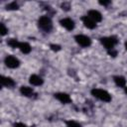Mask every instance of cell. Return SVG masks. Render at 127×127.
I'll use <instances>...</instances> for the list:
<instances>
[{
    "label": "cell",
    "mask_w": 127,
    "mask_h": 127,
    "mask_svg": "<svg viewBox=\"0 0 127 127\" xmlns=\"http://www.w3.org/2000/svg\"><path fill=\"white\" fill-rule=\"evenodd\" d=\"M65 125H66V127H82L81 124H79L78 122H76L74 120H66Z\"/></svg>",
    "instance_id": "cell-16"
},
{
    "label": "cell",
    "mask_w": 127,
    "mask_h": 127,
    "mask_svg": "<svg viewBox=\"0 0 127 127\" xmlns=\"http://www.w3.org/2000/svg\"><path fill=\"white\" fill-rule=\"evenodd\" d=\"M61 7H62V9H63V10H64V11H68V10H69V8H70V5H69V3H68V2H64V3H62Z\"/></svg>",
    "instance_id": "cell-20"
},
{
    "label": "cell",
    "mask_w": 127,
    "mask_h": 127,
    "mask_svg": "<svg viewBox=\"0 0 127 127\" xmlns=\"http://www.w3.org/2000/svg\"><path fill=\"white\" fill-rule=\"evenodd\" d=\"M87 16H88L89 18H91L95 23L100 22V21L102 20V15H101V13H100L99 11H97V10H89Z\"/></svg>",
    "instance_id": "cell-9"
},
{
    "label": "cell",
    "mask_w": 127,
    "mask_h": 127,
    "mask_svg": "<svg viewBox=\"0 0 127 127\" xmlns=\"http://www.w3.org/2000/svg\"><path fill=\"white\" fill-rule=\"evenodd\" d=\"M81 21L83 23V25L87 28V29H94L96 27V23L91 19L89 18L87 15L86 16H82L81 17Z\"/></svg>",
    "instance_id": "cell-8"
},
{
    "label": "cell",
    "mask_w": 127,
    "mask_h": 127,
    "mask_svg": "<svg viewBox=\"0 0 127 127\" xmlns=\"http://www.w3.org/2000/svg\"><path fill=\"white\" fill-rule=\"evenodd\" d=\"M4 63L6 64V66L9 67V68H16V67H18L20 65V61L16 57H14L12 55L7 56L4 59Z\"/></svg>",
    "instance_id": "cell-5"
},
{
    "label": "cell",
    "mask_w": 127,
    "mask_h": 127,
    "mask_svg": "<svg viewBox=\"0 0 127 127\" xmlns=\"http://www.w3.org/2000/svg\"><path fill=\"white\" fill-rule=\"evenodd\" d=\"M13 126H14V127H27L24 123H21V122H17V123H15Z\"/></svg>",
    "instance_id": "cell-22"
},
{
    "label": "cell",
    "mask_w": 127,
    "mask_h": 127,
    "mask_svg": "<svg viewBox=\"0 0 127 127\" xmlns=\"http://www.w3.org/2000/svg\"><path fill=\"white\" fill-rule=\"evenodd\" d=\"M107 53H108V55L109 56H111V57H113V58H115L116 56H117V51L116 50H109V51H107Z\"/></svg>",
    "instance_id": "cell-21"
},
{
    "label": "cell",
    "mask_w": 127,
    "mask_h": 127,
    "mask_svg": "<svg viewBox=\"0 0 127 127\" xmlns=\"http://www.w3.org/2000/svg\"><path fill=\"white\" fill-rule=\"evenodd\" d=\"M0 81H1V84L3 86H6V87H13L15 85V81L11 77H8V76L2 75Z\"/></svg>",
    "instance_id": "cell-11"
},
{
    "label": "cell",
    "mask_w": 127,
    "mask_h": 127,
    "mask_svg": "<svg viewBox=\"0 0 127 127\" xmlns=\"http://www.w3.org/2000/svg\"><path fill=\"white\" fill-rule=\"evenodd\" d=\"M20 92L22 93V95H24L26 97H32L35 94V92H34V90H33L32 87L24 86V85L20 87Z\"/></svg>",
    "instance_id": "cell-12"
},
{
    "label": "cell",
    "mask_w": 127,
    "mask_h": 127,
    "mask_svg": "<svg viewBox=\"0 0 127 127\" xmlns=\"http://www.w3.org/2000/svg\"><path fill=\"white\" fill-rule=\"evenodd\" d=\"M100 43L104 46V48L107 51H109V50H113L114 47L118 44V39L115 36L103 37V38H100Z\"/></svg>",
    "instance_id": "cell-3"
},
{
    "label": "cell",
    "mask_w": 127,
    "mask_h": 127,
    "mask_svg": "<svg viewBox=\"0 0 127 127\" xmlns=\"http://www.w3.org/2000/svg\"><path fill=\"white\" fill-rule=\"evenodd\" d=\"M113 80H114L115 84L119 87H125V85H126V79L122 75H115L113 77Z\"/></svg>",
    "instance_id": "cell-13"
},
{
    "label": "cell",
    "mask_w": 127,
    "mask_h": 127,
    "mask_svg": "<svg viewBox=\"0 0 127 127\" xmlns=\"http://www.w3.org/2000/svg\"><path fill=\"white\" fill-rule=\"evenodd\" d=\"M7 44L9 47L15 49V48H19V45H20V42L17 40V39H9L7 41Z\"/></svg>",
    "instance_id": "cell-15"
},
{
    "label": "cell",
    "mask_w": 127,
    "mask_h": 127,
    "mask_svg": "<svg viewBox=\"0 0 127 127\" xmlns=\"http://www.w3.org/2000/svg\"><path fill=\"white\" fill-rule=\"evenodd\" d=\"M0 28H1V30H0L1 35H2V36H5V35L7 34V32H8V29L6 28L5 24H4V23H1V24H0Z\"/></svg>",
    "instance_id": "cell-18"
},
{
    "label": "cell",
    "mask_w": 127,
    "mask_h": 127,
    "mask_svg": "<svg viewBox=\"0 0 127 127\" xmlns=\"http://www.w3.org/2000/svg\"><path fill=\"white\" fill-rule=\"evenodd\" d=\"M29 81L32 85H36V86H39V85H42L44 83V80L41 76L37 75V74H32L29 78Z\"/></svg>",
    "instance_id": "cell-10"
},
{
    "label": "cell",
    "mask_w": 127,
    "mask_h": 127,
    "mask_svg": "<svg viewBox=\"0 0 127 127\" xmlns=\"http://www.w3.org/2000/svg\"><path fill=\"white\" fill-rule=\"evenodd\" d=\"M125 93L127 94V86H125Z\"/></svg>",
    "instance_id": "cell-25"
},
{
    "label": "cell",
    "mask_w": 127,
    "mask_h": 127,
    "mask_svg": "<svg viewBox=\"0 0 127 127\" xmlns=\"http://www.w3.org/2000/svg\"><path fill=\"white\" fill-rule=\"evenodd\" d=\"M55 98H57L60 102L62 103H70L71 102V98L67 93L64 92H57L54 94Z\"/></svg>",
    "instance_id": "cell-6"
},
{
    "label": "cell",
    "mask_w": 127,
    "mask_h": 127,
    "mask_svg": "<svg viewBox=\"0 0 127 127\" xmlns=\"http://www.w3.org/2000/svg\"><path fill=\"white\" fill-rule=\"evenodd\" d=\"M19 49L20 51L23 53V54H29L32 50L30 44L26 43V42H20V45H19Z\"/></svg>",
    "instance_id": "cell-14"
},
{
    "label": "cell",
    "mask_w": 127,
    "mask_h": 127,
    "mask_svg": "<svg viewBox=\"0 0 127 127\" xmlns=\"http://www.w3.org/2000/svg\"><path fill=\"white\" fill-rule=\"evenodd\" d=\"M125 49H126V50H127V41H126V42H125Z\"/></svg>",
    "instance_id": "cell-24"
},
{
    "label": "cell",
    "mask_w": 127,
    "mask_h": 127,
    "mask_svg": "<svg viewBox=\"0 0 127 127\" xmlns=\"http://www.w3.org/2000/svg\"><path fill=\"white\" fill-rule=\"evenodd\" d=\"M18 8H19V5L15 1H13V2H11V3L6 5V10H17Z\"/></svg>",
    "instance_id": "cell-17"
},
{
    "label": "cell",
    "mask_w": 127,
    "mask_h": 127,
    "mask_svg": "<svg viewBox=\"0 0 127 127\" xmlns=\"http://www.w3.org/2000/svg\"><path fill=\"white\" fill-rule=\"evenodd\" d=\"M60 24H61L64 29H66L67 31H71V30H73V28H74V22H73V20H71L70 18H64V19H62V20L60 21Z\"/></svg>",
    "instance_id": "cell-7"
},
{
    "label": "cell",
    "mask_w": 127,
    "mask_h": 127,
    "mask_svg": "<svg viewBox=\"0 0 127 127\" xmlns=\"http://www.w3.org/2000/svg\"><path fill=\"white\" fill-rule=\"evenodd\" d=\"M90 92H91V95H93L95 98H97L101 101H104V102L111 101V95L106 90H103L100 88H93V89H91Z\"/></svg>",
    "instance_id": "cell-2"
},
{
    "label": "cell",
    "mask_w": 127,
    "mask_h": 127,
    "mask_svg": "<svg viewBox=\"0 0 127 127\" xmlns=\"http://www.w3.org/2000/svg\"><path fill=\"white\" fill-rule=\"evenodd\" d=\"M50 48H51V50L54 51V52H59V51H61V49H62V47H61L60 45H56V44L50 45Z\"/></svg>",
    "instance_id": "cell-19"
},
{
    "label": "cell",
    "mask_w": 127,
    "mask_h": 127,
    "mask_svg": "<svg viewBox=\"0 0 127 127\" xmlns=\"http://www.w3.org/2000/svg\"><path fill=\"white\" fill-rule=\"evenodd\" d=\"M75 42L82 48H87L91 45V40L89 37L85 36V35H76L74 37Z\"/></svg>",
    "instance_id": "cell-4"
},
{
    "label": "cell",
    "mask_w": 127,
    "mask_h": 127,
    "mask_svg": "<svg viewBox=\"0 0 127 127\" xmlns=\"http://www.w3.org/2000/svg\"><path fill=\"white\" fill-rule=\"evenodd\" d=\"M110 3H111L110 1H99V4L102 6H108Z\"/></svg>",
    "instance_id": "cell-23"
},
{
    "label": "cell",
    "mask_w": 127,
    "mask_h": 127,
    "mask_svg": "<svg viewBox=\"0 0 127 127\" xmlns=\"http://www.w3.org/2000/svg\"><path fill=\"white\" fill-rule=\"evenodd\" d=\"M38 26L39 28L46 32V33H49L52 31L53 29V22H52V19L49 17V16H42L39 18L38 20Z\"/></svg>",
    "instance_id": "cell-1"
}]
</instances>
